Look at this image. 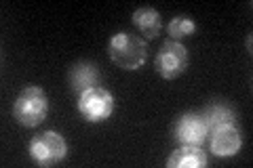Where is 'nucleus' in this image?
Returning <instances> with one entry per match:
<instances>
[{
    "instance_id": "1",
    "label": "nucleus",
    "mask_w": 253,
    "mask_h": 168,
    "mask_svg": "<svg viewBox=\"0 0 253 168\" xmlns=\"http://www.w3.org/2000/svg\"><path fill=\"white\" fill-rule=\"evenodd\" d=\"M108 55L118 67L123 69H139L146 63V42L131 32H116L108 42Z\"/></svg>"
},
{
    "instance_id": "2",
    "label": "nucleus",
    "mask_w": 253,
    "mask_h": 168,
    "mask_svg": "<svg viewBox=\"0 0 253 168\" xmlns=\"http://www.w3.org/2000/svg\"><path fill=\"white\" fill-rule=\"evenodd\" d=\"M46 114H49V99L41 86H26L19 93V97L15 99L13 118L26 129H34V126L42 124L46 120Z\"/></svg>"
},
{
    "instance_id": "3",
    "label": "nucleus",
    "mask_w": 253,
    "mask_h": 168,
    "mask_svg": "<svg viewBox=\"0 0 253 168\" xmlns=\"http://www.w3.org/2000/svg\"><path fill=\"white\" fill-rule=\"evenodd\" d=\"M68 154V143L55 131H46L42 134H36L30 141V158L38 166H55L59 164Z\"/></svg>"
},
{
    "instance_id": "4",
    "label": "nucleus",
    "mask_w": 253,
    "mask_h": 168,
    "mask_svg": "<svg viewBox=\"0 0 253 168\" xmlns=\"http://www.w3.org/2000/svg\"><path fill=\"white\" fill-rule=\"evenodd\" d=\"M76 107L86 122H104L114 111V97L110 91L95 86V89H89L83 95H78Z\"/></svg>"
},
{
    "instance_id": "5",
    "label": "nucleus",
    "mask_w": 253,
    "mask_h": 168,
    "mask_svg": "<svg viewBox=\"0 0 253 168\" xmlns=\"http://www.w3.org/2000/svg\"><path fill=\"white\" fill-rule=\"evenodd\" d=\"M188 67V51L177 40H167L154 57V69L165 80H173L181 76Z\"/></svg>"
},
{
    "instance_id": "6",
    "label": "nucleus",
    "mask_w": 253,
    "mask_h": 168,
    "mask_svg": "<svg viewBox=\"0 0 253 168\" xmlns=\"http://www.w3.org/2000/svg\"><path fill=\"white\" fill-rule=\"evenodd\" d=\"M209 126L205 122L203 114H184L177 118L175 126H173V137H175L181 145H203L207 141Z\"/></svg>"
},
{
    "instance_id": "7",
    "label": "nucleus",
    "mask_w": 253,
    "mask_h": 168,
    "mask_svg": "<svg viewBox=\"0 0 253 168\" xmlns=\"http://www.w3.org/2000/svg\"><path fill=\"white\" fill-rule=\"evenodd\" d=\"M241 131L236 124H226L213 129L211 134V154L215 158H232L241 149Z\"/></svg>"
},
{
    "instance_id": "8",
    "label": "nucleus",
    "mask_w": 253,
    "mask_h": 168,
    "mask_svg": "<svg viewBox=\"0 0 253 168\" xmlns=\"http://www.w3.org/2000/svg\"><path fill=\"white\" fill-rule=\"evenodd\" d=\"M68 82H70V89L74 93L83 95L84 91L95 89V86L99 84V69L91 61H78L70 67Z\"/></svg>"
},
{
    "instance_id": "9",
    "label": "nucleus",
    "mask_w": 253,
    "mask_h": 168,
    "mask_svg": "<svg viewBox=\"0 0 253 168\" xmlns=\"http://www.w3.org/2000/svg\"><path fill=\"white\" fill-rule=\"evenodd\" d=\"M207 164V154L199 145H181L167 160L169 168H203Z\"/></svg>"
},
{
    "instance_id": "10",
    "label": "nucleus",
    "mask_w": 253,
    "mask_h": 168,
    "mask_svg": "<svg viewBox=\"0 0 253 168\" xmlns=\"http://www.w3.org/2000/svg\"><path fill=\"white\" fill-rule=\"evenodd\" d=\"M131 19H133V26L144 34V38L152 40V38H156L158 34H161L163 19H161V15H158V11L152 9V6H141V9H137L135 13H133Z\"/></svg>"
},
{
    "instance_id": "11",
    "label": "nucleus",
    "mask_w": 253,
    "mask_h": 168,
    "mask_svg": "<svg viewBox=\"0 0 253 168\" xmlns=\"http://www.w3.org/2000/svg\"><path fill=\"white\" fill-rule=\"evenodd\" d=\"M203 118L209 129H219L226 124H236V111L228 105V103L215 101L203 111Z\"/></svg>"
},
{
    "instance_id": "12",
    "label": "nucleus",
    "mask_w": 253,
    "mask_h": 168,
    "mask_svg": "<svg viewBox=\"0 0 253 168\" xmlns=\"http://www.w3.org/2000/svg\"><path fill=\"white\" fill-rule=\"evenodd\" d=\"M167 30H169L171 40H179V38L192 36L194 32H196V23H194V19L186 17V15H177V17L171 19V23L167 26Z\"/></svg>"
}]
</instances>
